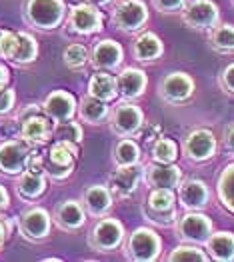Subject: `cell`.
I'll use <instances>...</instances> for the list:
<instances>
[{"label": "cell", "instance_id": "28", "mask_svg": "<svg viewBox=\"0 0 234 262\" xmlns=\"http://www.w3.org/2000/svg\"><path fill=\"white\" fill-rule=\"evenodd\" d=\"M78 114L88 124H100L108 118V102L88 94L78 104Z\"/></svg>", "mask_w": 234, "mask_h": 262}, {"label": "cell", "instance_id": "7", "mask_svg": "<svg viewBox=\"0 0 234 262\" xmlns=\"http://www.w3.org/2000/svg\"><path fill=\"white\" fill-rule=\"evenodd\" d=\"M218 6L212 0H192L182 8V20L194 30H210L218 24Z\"/></svg>", "mask_w": 234, "mask_h": 262}, {"label": "cell", "instance_id": "10", "mask_svg": "<svg viewBox=\"0 0 234 262\" xmlns=\"http://www.w3.org/2000/svg\"><path fill=\"white\" fill-rule=\"evenodd\" d=\"M52 132H54L52 120L44 112H38V114H32V116L22 120L18 138H22L28 146L38 148V146H44L52 138Z\"/></svg>", "mask_w": 234, "mask_h": 262}, {"label": "cell", "instance_id": "22", "mask_svg": "<svg viewBox=\"0 0 234 262\" xmlns=\"http://www.w3.org/2000/svg\"><path fill=\"white\" fill-rule=\"evenodd\" d=\"M178 198H180V204L188 210H200L208 204V198H210V192H208V186L204 180H186L184 184H180L178 188Z\"/></svg>", "mask_w": 234, "mask_h": 262}, {"label": "cell", "instance_id": "38", "mask_svg": "<svg viewBox=\"0 0 234 262\" xmlns=\"http://www.w3.org/2000/svg\"><path fill=\"white\" fill-rule=\"evenodd\" d=\"M14 102H16V92L10 86L2 88L0 90V116L8 114L10 110L14 108Z\"/></svg>", "mask_w": 234, "mask_h": 262}, {"label": "cell", "instance_id": "33", "mask_svg": "<svg viewBox=\"0 0 234 262\" xmlns=\"http://www.w3.org/2000/svg\"><path fill=\"white\" fill-rule=\"evenodd\" d=\"M178 158V146L172 138H158L152 146V160L171 164Z\"/></svg>", "mask_w": 234, "mask_h": 262}, {"label": "cell", "instance_id": "32", "mask_svg": "<svg viewBox=\"0 0 234 262\" xmlns=\"http://www.w3.org/2000/svg\"><path fill=\"white\" fill-rule=\"evenodd\" d=\"M210 44L212 48L220 52H234V26L232 24H222L214 26L210 32Z\"/></svg>", "mask_w": 234, "mask_h": 262}, {"label": "cell", "instance_id": "43", "mask_svg": "<svg viewBox=\"0 0 234 262\" xmlns=\"http://www.w3.org/2000/svg\"><path fill=\"white\" fill-rule=\"evenodd\" d=\"M224 144H226V150L234 156V126H228V130L224 134Z\"/></svg>", "mask_w": 234, "mask_h": 262}, {"label": "cell", "instance_id": "1", "mask_svg": "<svg viewBox=\"0 0 234 262\" xmlns=\"http://www.w3.org/2000/svg\"><path fill=\"white\" fill-rule=\"evenodd\" d=\"M66 16L64 0H26L24 20L28 26L38 30H54L62 24Z\"/></svg>", "mask_w": 234, "mask_h": 262}, {"label": "cell", "instance_id": "15", "mask_svg": "<svg viewBox=\"0 0 234 262\" xmlns=\"http://www.w3.org/2000/svg\"><path fill=\"white\" fill-rule=\"evenodd\" d=\"M216 152V138L210 130L198 128L184 138V154L194 162H206Z\"/></svg>", "mask_w": 234, "mask_h": 262}, {"label": "cell", "instance_id": "19", "mask_svg": "<svg viewBox=\"0 0 234 262\" xmlns=\"http://www.w3.org/2000/svg\"><path fill=\"white\" fill-rule=\"evenodd\" d=\"M124 58V50L122 46L112 40V38H104L92 48L90 54V62L96 70H114L116 66L122 62Z\"/></svg>", "mask_w": 234, "mask_h": 262}, {"label": "cell", "instance_id": "20", "mask_svg": "<svg viewBox=\"0 0 234 262\" xmlns=\"http://www.w3.org/2000/svg\"><path fill=\"white\" fill-rule=\"evenodd\" d=\"M54 222L62 228V230H78L86 220L84 206L78 200H62L56 208H54Z\"/></svg>", "mask_w": 234, "mask_h": 262}, {"label": "cell", "instance_id": "26", "mask_svg": "<svg viewBox=\"0 0 234 262\" xmlns=\"http://www.w3.org/2000/svg\"><path fill=\"white\" fill-rule=\"evenodd\" d=\"M134 56L142 62H150V60H158L160 54L164 52V46L162 40L154 34V32H142L136 40H134Z\"/></svg>", "mask_w": 234, "mask_h": 262}, {"label": "cell", "instance_id": "44", "mask_svg": "<svg viewBox=\"0 0 234 262\" xmlns=\"http://www.w3.org/2000/svg\"><path fill=\"white\" fill-rule=\"evenodd\" d=\"M8 82H10V72H8V68H6V66L0 64V90L8 86Z\"/></svg>", "mask_w": 234, "mask_h": 262}, {"label": "cell", "instance_id": "9", "mask_svg": "<svg viewBox=\"0 0 234 262\" xmlns=\"http://www.w3.org/2000/svg\"><path fill=\"white\" fill-rule=\"evenodd\" d=\"M148 20V8L142 0H120L114 8V22L120 30L134 32Z\"/></svg>", "mask_w": 234, "mask_h": 262}, {"label": "cell", "instance_id": "40", "mask_svg": "<svg viewBox=\"0 0 234 262\" xmlns=\"http://www.w3.org/2000/svg\"><path fill=\"white\" fill-rule=\"evenodd\" d=\"M220 84L226 88L228 92L234 94V64H228L224 68V72H222V76H220Z\"/></svg>", "mask_w": 234, "mask_h": 262}, {"label": "cell", "instance_id": "24", "mask_svg": "<svg viewBox=\"0 0 234 262\" xmlns=\"http://www.w3.org/2000/svg\"><path fill=\"white\" fill-rule=\"evenodd\" d=\"M18 176L20 178L16 182V194L22 200H36L46 192V174L24 170Z\"/></svg>", "mask_w": 234, "mask_h": 262}, {"label": "cell", "instance_id": "17", "mask_svg": "<svg viewBox=\"0 0 234 262\" xmlns=\"http://www.w3.org/2000/svg\"><path fill=\"white\" fill-rule=\"evenodd\" d=\"M178 234H180L182 241L202 244L212 234V220L204 216V214H200V212L184 214L178 222Z\"/></svg>", "mask_w": 234, "mask_h": 262}, {"label": "cell", "instance_id": "14", "mask_svg": "<svg viewBox=\"0 0 234 262\" xmlns=\"http://www.w3.org/2000/svg\"><path fill=\"white\" fill-rule=\"evenodd\" d=\"M194 94V80L186 72H172L160 84V96L171 104H182Z\"/></svg>", "mask_w": 234, "mask_h": 262}, {"label": "cell", "instance_id": "13", "mask_svg": "<svg viewBox=\"0 0 234 262\" xmlns=\"http://www.w3.org/2000/svg\"><path fill=\"white\" fill-rule=\"evenodd\" d=\"M76 108V98L66 90H52L42 102V112L52 122H64L74 118Z\"/></svg>", "mask_w": 234, "mask_h": 262}, {"label": "cell", "instance_id": "11", "mask_svg": "<svg viewBox=\"0 0 234 262\" xmlns=\"http://www.w3.org/2000/svg\"><path fill=\"white\" fill-rule=\"evenodd\" d=\"M144 124V114L132 102H120L116 104V108L112 112L110 118V126L118 136H130L142 128Z\"/></svg>", "mask_w": 234, "mask_h": 262}, {"label": "cell", "instance_id": "5", "mask_svg": "<svg viewBox=\"0 0 234 262\" xmlns=\"http://www.w3.org/2000/svg\"><path fill=\"white\" fill-rule=\"evenodd\" d=\"M174 200H176V196H174L172 188H152L148 198H146V204H144L142 212H144V216L150 222L168 226L176 219Z\"/></svg>", "mask_w": 234, "mask_h": 262}, {"label": "cell", "instance_id": "3", "mask_svg": "<svg viewBox=\"0 0 234 262\" xmlns=\"http://www.w3.org/2000/svg\"><path fill=\"white\" fill-rule=\"evenodd\" d=\"M162 241L150 228H136L126 242V254L130 260L152 262L160 256Z\"/></svg>", "mask_w": 234, "mask_h": 262}, {"label": "cell", "instance_id": "46", "mask_svg": "<svg viewBox=\"0 0 234 262\" xmlns=\"http://www.w3.org/2000/svg\"><path fill=\"white\" fill-rule=\"evenodd\" d=\"M88 4H94V6H107L108 2H112V0H86Z\"/></svg>", "mask_w": 234, "mask_h": 262}, {"label": "cell", "instance_id": "39", "mask_svg": "<svg viewBox=\"0 0 234 262\" xmlns=\"http://www.w3.org/2000/svg\"><path fill=\"white\" fill-rule=\"evenodd\" d=\"M186 4V0H154V6L160 12H178L182 10Z\"/></svg>", "mask_w": 234, "mask_h": 262}, {"label": "cell", "instance_id": "6", "mask_svg": "<svg viewBox=\"0 0 234 262\" xmlns=\"http://www.w3.org/2000/svg\"><path fill=\"white\" fill-rule=\"evenodd\" d=\"M32 146L24 140L8 138L0 144V172L6 176H18L26 170V162L30 156Z\"/></svg>", "mask_w": 234, "mask_h": 262}, {"label": "cell", "instance_id": "16", "mask_svg": "<svg viewBox=\"0 0 234 262\" xmlns=\"http://www.w3.org/2000/svg\"><path fill=\"white\" fill-rule=\"evenodd\" d=\"M140 178H142V170L136 164L118 166L108 178V190L114 198H128L136 190Z\"/></svg>", "mask_w": 234, "mask_h": 262}, {"label": "cell", "instance_id": "34", "mask_svg": "<svg viewBox=\"0 0 234 262\" xmlns=\"http://www.w3.org/2000/svg\"><path fill=\"white\" fill-rule=\"evenodd\" d=\"M64 64L68 66L70 70H80L84 68L88 62V48L82 44H70L64 48Z\"/></svg>", "mask_w": 234, "mask_h": 262}, {"label": "cell", "instance_id": "45", "mask_svg": "<svg viewBox=\"0 0 234 262\" xmlns=\"http://www.w3.org/2000/svg\"><path fill=\"white\" fill-rule=\"evenodd\" d=\"M8 204H10L8 192H6V188L0 184V212H2V210H6V208H8Z\"/></svg>", "mask_w": 234, "mask_h": 262}, {"label": "cell", "instance_id": "29", "mask_svg": "<svg viewBox=\"0 0 234 262\" xmlns=\"http://www.w3.org/2000/svg\"><path fill=\"white\" fill-rule=\"evenodd\" d=\"M38 56V42L32 34L28 32H18V42H16V48L10 56V62L14 64H30L34 62Z\"/></svg>", "mask_w": 234, "mask_h": 262}, {"label": "cell", "instance_id": "41", "mask_svg": "<svg viewBox=\"0 0 234 262\" xmlns=\"http://www.w3.org/2000/svg\"><path fill=\"white\" fill-rule=\"evenodd\" d=\"M10 232H12V222L0 214V250L6 244V241L10 238Z\"/></svg>", "mask_w": 234, "mask_h": 262}, {"label": "cell", "instance_id": "30", "mask_svg": "<svg viewBox=\"0 0 234 262\" xmlns=\"http://www.w3.org/2000/svg\"><path fill=\"white\" fill-rule=\"evenodd\" d=\"M114 160H116L118 166L138 164L140 162V146L130 138L118 140L116 146H114Z\"/></svg>", "mask_w": 234, "mask_h": 262}, {"label": "cell", "instance_id": "37", "mask_svg": "<svg viewBox=\"0 0 234 262\" xmlns=\"http://www.w3.org/2000/svg\"><path fill=\"white\" fill-rule=\"evenodd\" d=\"M18 42V32H12V30H0V58H6L10 60L14 48Z\"/></svg>", "mask_w": 234, "mask_h": 262}, {"label": "cell", "instance_id": "2", "mask_svg": "<svg viewBox=\"0 0 234 262\" xmlns=\"http://www.w3.org/2000/svg\"><path fill=\"white\" fill-rule=\"evenodd\" d=\"M78 156V142L56 140L44 156V174L54 180H64L72 174L74 160Z\"/></svg>", "mask_w": 234, "mask_h": 262}, {"label": "cell", "instance_id": "23", "mask_svg": "<svg viewBox=\"0 0 234 262\" xmlns=\"http://www.w3.org/2000/svg\"><path fill=\"white\" fill-rule=\"evenodd\" d=\"M116 82H118V92L122 94V98L124 100H134V98H140L144 94L148 78L138 68H124L118 74Z\"/></svg>", "mask_w": 234, "mask_h": 262}, {"label": "cell", "instance_id": "12", "mask_svg": "<svg viewBox=\"0 0 234 262\" xmlns=\"http://www.w3.org/2000/svg\"><path fill=\"white\" fill-rule=\"evenodd\" d=\"M68 26L76 34H94L102 28V12L94 4H76L70 8Z\"/></svg>", "mask_w": 234, "mask_h": 262}, {"label": "cell", "instance_id": "31", "mask_svg": "<svg viewBox=\"0 0 234 262\" xmlns=\"http://www.w3.org/2000/svg\"><path fill=\"white\" fill-rule=\"evenodd\" d=\"M218 198L234 214V164H228L218 176Z\"/></svg>", "mask_w": 234, "mask_h": 262}, {"label": "cell", "instance_id": "27", "mask_svg": "<svg viewBox=\"0 0 234 262\" xmlns=\"http://www.w3.org/2000/svg\"><path fill=\"white\" fill-rule=\"evenodd\" d=\"M210 258L220 262L234 260V234L232 232H214L206 241Z\"/></svg>", "mask_w": 234, "mask_h": 262}, {"label": "cell", "instance_id": "36", "mask_svg": "<svg viewBox=\"0 0 234 262\" xmlns=\"http://www.w3.org/2000/svg\"><path fill=\"white\" fill-rule=\"evenodd\" d=\"M168 260H172V262H186V260L206 262L208 260V256H206V252H202V250L196 248V246L182 244V246H176V248L172 250L171 256H168Z\"/></svg>", "mask_w": 234, "mask_h": 262}, {"label": "cell", "instance_id": "8", "mask_svg": "<svg viewBox=\"0 0 234 262\" xmlns=\"http://www.w3.org/2000/svg\"><path fill=\"white\" fill-rule=\"evenodd\" d=\"M50 226H52V219H50L48 210H44L40 206L24 210L18 219V230L22 236L30 242L46 241L50 234Z\"/></svg>", "mask_w": 234, "mask_h": 262}, {"label": "cell", "instance_id": "25", "mask_svg": "<svg viewBox=\"0 0 234 262\" xmlns=\"http://www.w3.org/2000/svg\"><path fill=\"white\" fill-rule=\"evenodd\" d=\"M88 94L110 102L118 96V82L112 74H108V70H98L88 82Z\"/></svg>", "mask_w": 234, "mask_h": 262}, {"label": "cell", "instance_id": "18", "mask_svg": "<svg viewBox=\"0 0 234 262\" xmlns=\"http://www.w3.org/2000/svg\"><path fill=\"white\" fill-rule=\"evenodd\" d=\"M144 180L152 188H174V186H180L182 170L174 162L171 164L152 162L144 168Z\"/></svg>", "mask_w": 234, "mask_h": 262}, {"label": "cell", "instance_id": "21", "mask_svg": "<svg viewBox=\"0 0 234 262\" xmlns=\"http://www.w3.org/2000/svg\"><path fill=\"white\" fill-rule=\"evenodd\" d=\"M82 206L90 216H107V212L112 208V194L108 190V186L102 184H92L88 186L82 194Z\"/></svg>", "mask_w": 234, "mask_h": 262}, {"label": "cell", "instance_id": "4", "mask_svg": "<svg viewBox=\"0 0 234 262\" xmlns=\"http://www.w3.org/2000/svg\"><path fill=\"white\" fill-rule=\"evenodd\" d=\"M124 238V226L122 222L116 219H102L94 224L90 236H88V244L92 250L96 252H112L116 250Z\"/></svg>", "mask_w": 234, "mask_h": 262}, {"label": "cell", "instance_id": "35", "mask_svg": "<svg viewBox=\"0 0 234 262\" xmlns=\"http://www.w3.org/2000/svg\"><path fill=\"white\" fill-rule=\"evenodd\" d=\"M52 136L56 140H72V142H80L82 140V126L78 122H74L72 118L70 120H64V122H56Z\"/></svg>", "mask_w": 234, "mask_h": 262}, {"label": "cell", "instance_id": "42", "mask_svg": "<svg viewBox=\"0 0 234 262\" xmlns=\"http://www.w3.org/2000/svg\"><path fill=\"white\" fill-rule=\"evenodd\" d=\"M38 112H42V106H38V104H28L26 108H22L18 112V116H16V120L22 122L24 118H28V116H32V114H38Z\"/></svg>", "mask_w": 234, "mask_h": 262}]
</instances>
